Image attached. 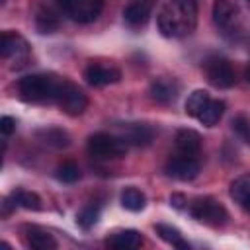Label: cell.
<instances>
[{
	"instance_id": "6da1fadb",
	"label": "cell",
	"mask_w": 250,
	"mask_h": 250,
	"mask_svg": "<svg viewBox=\"0 0 250 250\" xmlns=\"http://www.w3.org/2000/svg\"><path fill=\"white\" fill-rule=\"evenodd\" d=\"M156 21L164 37H184L195 29L197 2L195 0H170L162 6Z\"/></svg>"
},
{
	"instance_id": "7a4b0ae2",
	"label": "cell",
	"mask_w": 250,
	"mask_h": 250,
	"mask_svg": "<svg viewBox=\"0 0 250 250\" xmlns=\"http://www.w3.org/2000/svg\"><path fill=\"white\" fill-rule=\"evenodd\" d=\"M64 80L53 74H27L18 80V92L21 100L33 104H53L59 102Z\"/></svg>"
},
{
	"instance_id": "3957f363",
	"label": "cell",
	"mask_w": 250,
	"mask_h": 250,
	"mask_svg": "<svg viewBox=\"0 0 250 250\" xmlns=\"http://www.w3.org/2000/svg\"><path fill=\"white\" fill-rule=\"evenodd\" d=\"M86 148L94 160H111V158H121L127 152V141L107 133H96L88 139Z\"/></svg>"
},
{
	"instance_id": "277c9868",
	"label": "cell",
	"mask_w": 250,
	"mask_h": 250,
	"mask_svg": "<svg viewBox=\"0 0 250 250\" xmlns=\"http://www.w3.org/2000/svg\"><path fill=\"white\" fill-rule=\"evenodd\" d=\"M189 213H191L193 219H197L199 223L209 225V227H223L229 219L227 209L219 201H215L213 197L193 199V203L189 205Z\"/></svg>"
},
{
	"instance_id": "5b68a950",
	"label": "cell",
	"mask_w": 250,
	"mask_h": 250,
	"mask_svg": "<svg viewBox=\"0 0 250 250\" xmlns=\"http://www.w3.org/2000/svg\"><path fill=\"white\" fill-rule=\"evenodd\" d=\"M64 12L78 23H90L98 20L104 8V0H62Z\"/></svg>"
},
{
	"instance_id": "8992f818",
	"label": "cell",
	"mask_w": 250,
	"mask_h": 250,
	"mask_svg": "<svg viewBox=\"0 0 250 250\" xmlns=\"http://www.w3.org/2000/svg\"><path fill=\"white\" fill-rule=\"evenodd\" d=\"M205 74L215 88H230L236 82L234 68L227 59H221V57H213L205 62Z\"/></svg>"
},
{
	"instance_id": "52a82bcc",
	"label": "cell",
	"mask_w": 250,
	"mask_h": 250,
	"mask_svg": "<svg viewBox=\"0 0 250 250\" xmlns=\"http://www.w3.org/2000/svg\"><path fill=\"white\" fill-rule=\"evenodd\" d=\"M57 104L62 107L64 113H68V115H80L88 107V98H86V94L76 84L64 80V86H62V92H61Z\"/></svg>"
},
{
	"instance_id": "ba28073f",
	"label": "cell",
	"mask_w": 250,
	"mask_h": 250,
	"mask_svg": "<svg viewBox=\"0 0 250 250\" xmlns=\"http://www.w3.org/2000/svg\"><path fill=\"white\" fill-rule=\"evenodd\" d=\"M164 172H166L170 178H174V180L189 182V180H193V178L199 174V162L195 160V156H186V154L172 156V158L166 162Z\"/></svg>"
},
{
	"instance_id": "9c48e42d",
	"label": "cell",
	"mask_w": 250,
	"mask_h": 250,
	"mask_svg": "<svg viewBox=\"0 0 250 250\" xmlns=\"http://www.w3.org/2000/svg\"><path fill=\"white\" fill-rule=\"evenodd\" d=\"M178 82L172 80V78H156L152 80V84L148 86V96L152 102L160 104V105H166V104H172L176 98H178Z\"/></svg>"
},
{
	"instance_id": "30bf717a",
	"label": "cell",
	"mask_w": 250,
	"mask_h": 250,
	"mask_svg": "<svg viewBox=\"0 0 250 250\" xmlns=\"http://www.w3.org/2000/svg\"><path fill=\"white\" fill-rule=\"evenodd\" d=\"M84 78L90 86H107L121 80V70L115 66H104V64H90L84 70Z\"/></svg>"
},
{
	"instance_id": "8fae6325",
	"label": "cell",
	"mask_w": 250,
	"mask_h": 250,
	"mask_svg": "<svg viewBox=\"0 0 250 250\" xmlns=\"http://www.w3.org/2000/svg\"><path fill=\"white\" fill-rule=\"evenodd\" d=\"M154 2L156 0H131L123 10V20L133 27L145 25L152 14Z\"/></svg>"
},
{
	"instance_id": "7c38bea8",
	"label": "cell",
	"mask_w": 250,
	"mask_h": 250,
	"mask_svg": "<svg viewBox=\"0 0 250 250\" xmlns=\"http://www.w3.org/2000/svg\"><path fill=\"white\" fill-rule=\"evenodd\" d=\"M211 14H213V21L217 27L229 29L238 18V8L232 0H215Z\"/></svg>"
},
{
	"instance_id": "4fadbf2b",
	"label": "cell",
	"mask_w": 250,
	"mask_h": 250,
	"mask_svg": "<svg viewBox=\"0 0 250 250\" xmlns=\"http://www.w3.org/2000/svg\"><path fill=\"white\" fill-rule=\"evenodd\" d=\"M0 55L4 59L8 57L18 59L21 55H27V41L16 31H4L0 37Z\"/></svg>"
},
{
	"instance_id": "5bb4252c",
	"label": "cell",
	"mask_w": 250,
	"mask_h": 250,
	"mask_svg": "<svg viewBox=\"0 0 250 250\" xmlns=\"http://www.w3.org/2000/svg\"><path fill=\"white\" fill-rule=\"evenodd\" d=\"M174 141L180 154H186V156H195L201 148V135L193 129H178Z\"/></svg>"
},
{
	"instance_id": "9a60e30c",
	"label": "cell",
	"mask_w": 250,
	"mask_h": 250,
	"mask_svg": "<svg viewBox=\"0 0 250 250\" xmlns=\"http://www.w3.org/2000/svg\"><path fill=\"white\" fill-rule=\"evenodd\" d=\"M143 238H141V232L135 230V229H125V230H119L115 234H111L107 240H105V246L107 248H113V250H133L137 246H141Z\"/></svg>"
},
{
	"instance_id": "2e32d148",
	"label": "cell",
	"mask_w": 250,
	"mask_h": 250,
	"mask_svg": "<svg viewBox=\"0 0 250 250\" xmlns=\"http://www.w3.org/2000/svg\"><path fill=\"white\" fill-rule=\"evenodd\" d=\"M123 139L127 141V145H137V146H145L150 145V141L154 139V129L146 123H131L125 127V135Z\"/></svg>"
},
{
	"instance_id": "e0dca14e",
	"label": "cell",
	"mask_w": 250,
	"mask_h": 250,
	"mask_svg": "<svg viewBox=\"0 0 250 250\" xmlns=\"http://www.w3.org/2000/svg\"><path fill=\"white\" fill-rule=\"evenodd\" d=\"M25 238H27V244L35 250H53L57 248V240L53 238V234H49L45 229L41 227H35V225H27L25 227Z\"/></svg>"
},
{
	"instance_id": "ac0fdd59",
	"label": "cell",
	"mask_w": 250,
	"mask_h": 250,
	"mask_svg": "<svg viewBox=\"0 0 250 250\" xmlns=\"http://www.w3.org/2000/svg\"><path fill=\"white\" fill-rule=\"evenodd\" d=\"M230 197L250 211V174H244L230 184Z\"/></svg>"
},
{
	"instance_id": "d6986e66",
	"label": "cell",
	"mask_w": 250,
	"mask_h": 250,
	"mask_svg": "<svg viewBox=\"0 0 250 250\" xmlns=\"http://www.w3.org/2000/svg\"><path fill=\"white\" fill-rule=\"evenodd\" d=\"M37 137L49 145V146H55V148H64L70 145V137L66 131H62L61 127H47V129H41L37 131Z\"/></svg>"
},
{
	"instance_id": "ffe728a7",
	"label": "cell",
	"mask_w": 250,
	"mask_h": 250,
	"mask_svg": "<svg viewBox=\"0 0 250 250\" xmlns=\"http://www.w3.org/2000/svg\"><path fill=\"white\" fill-rule=\"evenodd\" d=\"M59 25H61V20H59L57 12H53L51 8H41L37 12V16H35V27H37L39 33H43V35L45 33H53V31L59 29Z\"/></svg>"
},
{
	"instance_id": "44dd1931",
	"label": "cell",
	"mask_w": 250,
	"mask_h": 250,
	"mask_svg": "<svg viewBox=\"0 0 250 250\" xmlns=\"http://www.w3.org/2000/svg\"><path fill=\"white\" fill-rule=\"evenodd\" d=\"M223 113H225V102H221V100H209V104L203 107V111L197 115V119L205 127H215L221 121Z\"/></svg>"
},
{
	"instance_id": "7402d4cb",
	"label": "cell",
	"mask_w": 250,
	"mask_h": 250,
	"mask_svg": "<svg viewBox=\"0 0 250 250\" xmlns=\"http://www.w3.org/2000/svg\"><path fill=\"white\" fill-rule=\"evenodd\" d=\"M121 205L127 209V211H133V213H137V211H143L145 209V205H146V197H145V193L141 191V189H137V188H125L123 191H121Z\"/></svg>"
},
{
	"instance_id": "603a6c76",
	"label": "cell",
	"mask_w": 250,
	"mask_h": 250,
	"mask_svg": "<svg viewBox=\"0 0 250 250\" xmlns=\"http://www.w3.org/2000/svg\"><path fill=\"white\" fill-rule=\"evenodd\" d=\"M154 230H156V234H158L164 242H168L170 246L180 248V250H189V244L182 238V234H180V230H178L176 227H170V225H162V223H158V225L154 227Z\"/></svg>"
},
{
	"instance_id": "cb8c5ba5",
	"label": "cell",
	"mask_w": 250,
	"mask_h": 250,
	"mask_svg": "<svg viewBox=\"0 0 250 250\" xmlns=\"http://www.w3.org/2000/svg\"><path fill=\"white\" fill-rule=\"evenodd\" d=\"M209 92H205V90H193L189 96H188V100H186V113L189 115V117H197L201 111H203V107L209 104Z\"/></svg>"
},
{
	"instance_id": "d4e9b609",
	"label": "cell",
	"mask_w": 250,
	"mask_h": 250,
	"mask_svg": "<svg viewBox=\"0 0 250 250\" xmlns=\"http://www.w3.org/2000/svg\"><path fill=\"white\" fill-rule=\"evenodd\" d=\"M12 199L16 201V205L27 209V211H39L41 209V197L33 191H27V189H16L12 193Z\"/></svg>"
},
{
	"instance_id": "484cf974",
	"label": "cell",
	"mask_w": 250,
	"mask_h": 250,
	"mask_svg": "<svg viewBox=\"0 0 250 250\" xmlns=\"http://www.w3.org/2000/svg\"><path fill=\"white\" fill-rule=\"evenodd\" d=\"M57 180L62 182V184H74L80 180V168L74 164V162H62L57 172H55Z\"/></svg>"
},
{
	"instance_id": "4316f807",
	"label": "cell",
	"mask_w": 250,
	"mask_h": 250,
	"mask_svg": "<svg viewBox=\"0 0 250 250\" xmlns=\"http://www.w3.org/2000/svg\"><path fill=\"white\" fill-rule=\"evenodd\" d=\"M98 217H100V207H98V205H86V207L76 215V225H78L80 229L88 230L90 227L96 225Z\"/></svg>"
},
{
	"instance_id": "83f0119b",
	"label": "cell",
	"mask_w": 250,
	"mask_h": 250,
	"mask_svg": "<svg viewBox=\"0 0 250 250\" xmlns=\"http://www.w3.org/2000/svg\"><path fill=\"white\" fill-rule=\"evenodd\" d=\"M230 125H232V131H234L246 145H250V117H246V115H236Z\"/></svg>"
},
{
	"instance_id": "f1b7e54d",
	"label": "cell",
	"mask_w": 250,
	"mask_h": 250,
	"mask_svg": "<svg viewBox=\"0 0 250 250\" xmlns=\"http://www.w3.org/2000/svg\"><path fill=\"white\" fill-rule=\"evenodd\" d=\"M0 131H2V135L10 137V135L16 131V119L10 117V115H4V117L0 119Z\"/></svg>"
},
{
	"instance_id": "f546056e",
	"label": "cell",
	"mask_w": 250,
	"mask_h": 250,
	"mask_svg": "<svg viewBox=\"0 0 250 250\" xmlns=\"http://www.w3.org/2000/svg\"><path fill=\"white\" fill-rule=\"evenodd\" d=\"M186 203H188V199H186L184 193H172V195H170V205H172L174 209H184Z\"/></svg>"
},
{
	"instance_id": "4dcf8cb0",
	"label": "cell",
	"mask_w": 250,
	"mask_h": 250,
	"mask_svg": "<svg viewBox=\"0 0 250 250\" xmlns=\"http://www.w3.org/2000/svg\"><path fill=\"white\" fill-rule=\"evenodd\" d=\"M244 74H246V82L250 84V62H248V66H246V72H244Z\"/></svg>"
},
{
	"instance_id": "1f68e13d",
	"label": "cell",
	"mask_w": 250,
	"mask_h": 250,
	"mask_svg": "<svg viewBox=\"0 0 250 250\" xmlns=\"http://www.w3.org/2000/svg\"><path fill=\"white\" fill-rule=\"evenodd\" d=\"M0 2H2V4H4V2H6V0H0Z\"/></svg>"
},
{
	"instance_id": "d6a6232c",
	"label": "cell",
	"mask_w": 250,
	"mask_h": 250,
	"mask_svg": "<svg viewBox=\"0 0 250 250\" xmlns=\"http://www.w3.org/2000/svg\"><path fill=\"white\" fill-rule=\"evenodd\" d=\"M59 2H61V4H62V0H59Z\"/></svg>"
},
{
	"instance_id": "836d02e7",
	"label": "cell",
	"mask_w": 250,
	"mask_h": 250,
	"mask_svg": "<svg viewBox=\"0 0 250 250\" xmlns=\"http://www.w3.org/2000/svg\"><path fill=\"white\" fill-rule=\"evenodd\" d=\"M248 2H250V0H248Z\"/></svg>"
}]
</instances>
